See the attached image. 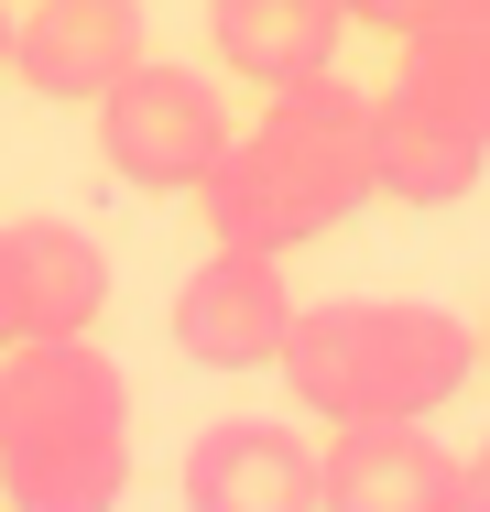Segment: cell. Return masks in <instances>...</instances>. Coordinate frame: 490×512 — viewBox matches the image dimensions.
Returning a JSON list of instances; mask_svg holds the SVG:
<instances>
[{
	"instance_id": "cell-16",
	"label": "cell",
	"mask_w": 490,
	"mask_h": 512,
	"mask_svg": "<svg viewBox=\"0 0 490 512\" xmlns=\"http://www.w3.org/2000/svg\"><path fill=\"white\" fill-rule=\"evenodd\" d=\"M0 66H11V11H0Z\"/></svg>"
},
{
	"instance_id": "cell-10",
	"label": "cell",
	"mask_w": 490,
	"mask_h": 512,
	"mask_svg": "<svg viewBox=\"0 0 490 512\" xmlns=\"http://www.w3.org/2000/svg\"><path fill=\"white\" fill-rule=\"evenodd\" d=\"M480 175H490V142L469 131V120L425 109L414 88H382V99H371V197H392V207H458Z\"/></svg>"
},
{
	"instance_id": "cell-3",
	"label": "cell",
	"mask_w": 490,
	"mask_h": 512,
	"mask_svg": "<svg viewBox=\"0 0 490 512\" xmlns=\"http://www.w3.org/2000/svg\"><path fill=\"white\" fill-rule=\"evenodd\" d=\"M284 393L316 425H371V414H436L480 371V327L425 295H316L284 327Z\"/></svg>"
},
{
	"instance_id": "cell-5",
	"label": "cell",
	"mask_w": 490,
	"mask_h": 512,
	"mask_svg": "<svg viewBox=\"0 0 490 512\" xmlns=\"http://www.w3.org/2000/svg\"><path fill=\"white\" fill-rule=\"evenodd\" d=\"M294 306H305V295L284 284L273 251H229V240H207V262L175 284V349H186L196 371H218V382L273 371Z\"/></svg>"
},
{
	"instance_id": "cell-8",
	"label": "cell",
	"mask_w": 490,
	"mask_h": 512,
	"mask_svg": "<svg viewBox=\"0 0 490 512\" xmlns=\"http://www.w3.org/2000/svg\"><path fill=\"white\" fill-rule=\"evenodd\" d=\"M186 512H316V447L273 414H229L186 436Z\"/></svg>"
},
{
	"instance_id": "cell-1",
	"label": "cell",
	"mask_w": 490,
	"mask_h": 512,
	"mask_svg": "<svg viewBox=\"0 0 490 512\" xmlns=\"http://www.w3.org/2000/svg\"><path fill=\"white\" fill-rule=\"evenodd\" d=\"M196 207H207V240H229V251L284 262L305 240H327L338 218L371 207V99L338 88V66L305 88H273L262 120L229 142V164L196 186Z\"/></svg>"
},
{
	"instance_id": "cell-7",
	"label": "cell",
	"mask_w": 490,
	"mask_h": 512,
	"mask_svg": "<svg viewBox=\"0 0 490 512\" xmlns=\"http://www.w3.org/2000/svg\"><path fill=\"white\" fill-rule=\"evenodd\" d=\"M142 66V0H33L11 22V77L55 109H98Z\"/></svg>"
},
{
	"instance_id": "cell-14",
	"label": "cell",
	"mask_w": 490,
	"mask_h": 512,
	"mask_svg": "<svg viewBox=\"0 0 490 512\" xmlns=\"http://www.w3.org/2000/svg\"><path fill=\"white\" fill-rule=\"evenodd\" d=\"M0 349H22V273H11V229H0Z\"/></svg>"
},
{
	"instance_id": "cell-11",
	"label": "cell",
	"mask_w": 490,
	"mask_h": 512,
	"mask_svg": "<svg viewBox=\"0 0 490 512\" xmlns=\"http://www.w3.org/2000/svg\"><path fill=\"white\" fill-rule=\"evenodd\" d=\"M11 273H22V338H98L109 251L77 218H11Z\"/></svg>"
},
{
	"instance_id": "cell-6",
	"label": "cell",
	"mask_w": 490,
	"mask_h": 512,
	"mask_svg": "<svg viewBox=\"0 0 490 512\" xmlns=\"http://www.w3.org/2000/svg\"><path fill=\"white\" fill-rule=\"evenodd\" d=\"M316 512H469V458L425 436V414L327 425L316 447Z\"/></svg>"
},
{
	"instance_id": "cell-4",
	"label": "cell",
	"mask_w": 490,
	"mask_h": 512,
	"mask_svg": "<svg viewBox=\"0 0 490 512\" xmlns=\"http://www.w3.org/2000/svg\"><path fill=\"white\" fill-rule=\"evenodd\" d=\"M229 99L196 77V66H131L109 99H98V164L142 197H196L218 164H229Z\"/></svg>"
},
{
	"instance_id": "cell-12",
	"label": "cell",
	"mask_w": 490,
	"mask_h": 512,
	"mask_svg": "<svg viewBox=\"0 0 490 512\" xmlns=\"http://www.w3.org/2000/svg\"><path fill=\"white\" fill-rule=\"evenodd\" d=\"M392 88H414L425 109L469 120V131L490 142V0H436V11L403 33V66H392Z\"/></svg>"
},
{
	"instance_id": "cell-2",
	"label": "cell",
	"mask_w": 490,
	"mask_h": 512,
	"mask_svg": "<svg viewBox=\"0 0 490 512\" xmlns=\"http://www.w3.org/2000/svg\"><path fill=\"white\" fill-rule=\"evenodd\" d=\"M131 491V382L98 338L0 349V502L11 512H120Z\"/></svg>"
},
{
	"instance_id": "cell-17",
	"label": "cell",
	"mask_w": 490,
	"mask_h": 512,
	"mask_svg": "<svg viewBox=\"0 0 490 512\" xmlns=\"http://www.w3.org/2000/svg\"><path fill=\"white\" fill-rule=\"evenodd\" d=\"M480 360H490V316H480Z\"/></svg>"
},
{
	"instance_id": "cell-13",
	"label": "cell",
	"mask_w": 490,
	"mask_h": 512,
	"mask_svg": "<svg viewBox=\"0 0 490 512\" xmlns=\"http://www.w3.org/2000/svg\"><path fill=\"white\" fill-rule=\"evenodd\" d=\"M425 11H436V0H349V22H360V33H392V44H403Z\"/></svg>"
},
{
	"instance_id": "cell-9",
	"label": "cell",
	"mask_w": 490,
	"mask_h": 512,
	"mask_svg": "<svg viewBox=\"0 0 490 512\" xmlns=\"http://www.w3.org/2000/svg\"><path fill=\"white\" fill-rule=\"evenodd\" d=\"M349 44V0H207V55L240 88H305Z\"/></svg>"
},
{
	"instance_id": "cell-15",
	"label": "cell",
	"mask_w": 490,
	"mask_h": 512,
	"mask_svg": "<svg viewBox=\"0 0 490 512\" xmlns=\"http://www.w3.org/2000/svg\"><path fill=\"white\" fill-rule=\"evenodd\" d=\"M469 512H490V436L469 447Z\"/></svg>"
}]
</instances>
